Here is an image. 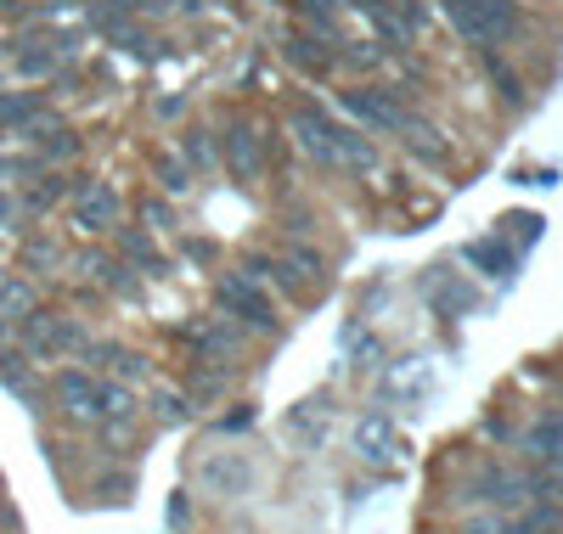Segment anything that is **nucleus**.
Wrapping results in <instances>:
<instances>
[{
  "mask_svg": "<svg viewBox=\"0 0 563 534\" xmlns=\"http://www.w3.org/2000/svg\"><path fill=\"white\" fill-rule=\"evenodd\" d=\"M52 400L68 422H102V377L97 371H85V366H68L52 377Z\"/></svg>",
  "mask_w": 563,
  "mask_h": 534,
  "instance_id": "20e7f679",
  "label": "nucleus"
},
{
  "mask_svg": "<svg viewBox=\"0 0 563 534\" xmlns=\"http://www.w3.org/2000/svg\"><path fill=\"white\" fill-rule=\"evenodd\" d=\"M23 141H29V153H34L45 169H63L68 158H79V130H68L63 119H40V124H29Z\"/></svg>",
  "mask_w": 563,
  "mask_h": 534,
  "instance_id": "1a4fd4ad",
  "label": "nucleus"
},
{
  "mask_svg": "<svg viewBox=\"0 0 563 534\" xmlns=\"http://www.w3.org/2000/svg\"><path fill=\"white\" fill-rule=\"evenodd\" d=\"M147 220L153 225H169V203H147Z\"/></svg>",
  "mask_w": 563,
  "mask_h": 534,
  "instance_id": "72a5a7b5",
  "label": "nucleus"
},
{
  "mask_svg": "<svg viewBox=\"0 0 563 534\" xmlns=\"http://www.w3.org/2000/svg\"><path fill=\"white\" fill-rule=\"evenodd\" d=\"M462 259H467V265H479L485 276H501V281L512 276V265H519V254H512L501 236H479V242H467Z\"/></svg>",
  "mask_w": 563,
  "mask_h": 534,
  "instance_id": "f3484780",
  "label": "nucleus"
},
{
  "mask_svg": "<svg viewBox=\"0 0 563 534\" xmlns=\"http://www.w3.org/2000/svg\"><path fill=\"white\" fill-rule=\"evenodd\" d=\"M400 141H406V153L417 158V164H429V169H445L451 164V141L429 124V119H417V113H406L400 119V130H395Z\"/></svg>",
  "mask_w": 563,
  "mask_h": 534,
  "instance_id": "9b49d317",
  "label": "nucleus"
},
{
  "mask_svg": "<svg viewBox=\"0 0 563 534\" xmlns=\"http://www.w3.org/2000/svg\"><path fill=\"white\" fill-rule=\"evenodd\" d=\"M79 270L97 281V287H108V293H135V276L124 270L119 254H102V248H97V254H85V259H79Z\"/></svg>",
  "mask_w": 563,
  "mask_h": 534,
  "instance_id": "6ab92c4d",
  "label": "nucleus"
},
{
  "mask_svg": "<svg viewBox=\"0 0 563 534\" xmlns=\"http://www.w3.org/2000/svg\"><path fill=\"white\" fill-rule=\"evenodd\" d=\"M186 344H192V355H198L203 366H225L231 355H238L243 332L231 326V321H214V326H192V332H186Z\"/></svg>",
  "mask_w": 563,
  "mask_h": 534,
  "instance_id": "ddd939ff",
  "label": "nucleus"
},
{
  "mask_svg": "<svg viewBox=\"0 0 563 534\" xmlns=\"http://www.w3.org/2000/svg\"><path fill=\"white\" fill-rule=\"evenodd\" d=\"M18 265H23L29 281H34V276H52V270L63 265V248H57L52 236H29V242H23V254H18Z\"/></svg>",
  "mask_w": 563,
  "mask_h": 534,
  "instance_id": "5701e85b",
  "label": "nucleus"
},
{
  "mask_svg": "<svg viewBox=\"0 0 563 534\" xmlns=\"http://www.w3.org/2000/svg\"><path fill=\"white\" fill-rule=\"evenodd\" d=\"M350 7H361V12H366V7H378V0H350Z\"/></svg>",
  "mask_w": 563,
  "mask_h": 534,
  "instance_id": "e433bc0d",
  "label": "nucleus"
},
{
  "mask_svg": "<svg viewBox=\"0 0 563 534\" xmlns=\"http://www.w3.org/2000/svg\"><path fill=\"white\" fill-rule=\"evenodd\" d=\"M18 344H23V355L29 360H68V355H79L85 344H90V332L79 326V315H68V310H29L18 326Z\"/></svg>",
  "mask_w": 563,
  "mask_h": 534,
  "instance_id": "f03ea898",
  "label": "nucleus"
},
{
  "mask_svg": "<svg viewBox=\"0 0 563 534\" xmlns=\"http://www.w3.org/2000/svg\"><path fill=\"white\" fill-rule=\"evenodd\" d=\"M299 18H305V29H316V34H327V40H333L339 0H299Z\"/></svg>",
  "mask_w": 563,
  "mask_h": 534,
  "instance_id": "c85d7f7f",
  "label": "nucleus"
},
{
  "mask_svg": "<svg viewBox=\"0 0 563 534\" xmlns=\"http://www.w3.org/2000/svg\"><path fill=\"white\" fill-rule=\"evenodd\" d=\"M434 304H440V310H474L479 299H474V287H467V281H456V276L445 281V276H440V281H434Z\"/></svg>",
  "mask_w": 563,
  "mask_h": 534,
  "instance_id": "cd10ccee",
  "label": "nucleus"
},
{
  "mask_svg": "<svg viewBox=\"0 0 563 534\" xmlns=\"http://www.w3.org/2000/svg\"><path fill=\"white\" fill-rule=\"evenodd\" d=\"M294 135H299V147H305V158H316L321 169H344V158H339V124L327 119L321 108H294Z\"/></svg>",
  "mask_w": 563,
  "mask_h": 534,
  "instance_id": "0eeeda50",
  "label": "nucleus"
},
{
  "mask_svg": "<svg viewBox=\"0 0 563 534\" xmlns=\"http://www.w3.org/2000/svg\"><path fill=\"white\" fill-rule=\"evenodd\" d=\"M198 478L209 483V490H220V496H238V490H249V478H254V472H249L243 456H225V461L209 456V461L198 467Z\"/></svg>",
  "mask_w": 563,
  "mask_h": 534,
  "instance_id": "aec40b11",
  "label": "nucleus"
},
{
  "mask_svg": "<svg viewBox=\"0 0 563 534\" xmlns=\"http://www.w3.org/2000/svg\"><path fill=\"white\" fill-rule=\"evenodd\" d=\"M265 135L254 130V124H231L225 135H220V164L238 175V180H254L260 175V164H265Z\"/></svg>",
  "mask_w": 563,
  "mask_h": 534,
  "instance_id": "9d476101",
  "label": "nucleus"
},
{
  "mask_svg": "<svg viewBox=\"0 0 563 534\" xmlns=\"http://www.w3.org/2000/svg\"><path fill=\"white\" fill-rule=\"evenodd\" d=\"M485 74H490V85H496V96H501L507 108H525V102H530V96H525V79H519V74L507 68V57L485 52Z\"/></svg>",
  "mask_w": 563,
  "mask_h": 534,
  "instance_id": "b1692460",
  "label": "nucleus"
},
{
  "mask_svg": "<svg viewBox=\"0 0 563 534\" xmlns=\"http://www.w3.org/2000/svg\"><path fill=\"white\" fill-rule=\"evenodd\" d=\"M74 191V225L79 231H113L119 225V214H124V203H119V191L108 186V180H74L68 186Z\"/></svg>",
  "mask_w": 563,
  "mask_h": 534,
  "instance_id": "423d86ee",
  "label": "nucleus"
},
{
  "mask_svg": "<svg viewBox=\"0 0 563 534\" xmlns=\"http://www.w3.org/2000/svg\"><path fill=\"white\" fill-rule=\"evenodd\" d=\"M451 29L467 40V45H479V52H496V45H507L512 34L525 29V12H519V0H440Z\"/></svg>",
  "mask_w": 563,
  "mask_h": 534,
  "instance_id": "f257e3e1",
  "label": "nucleus"
},
{
  "mask_svg": "<svg viewBox=\"0 0 563 534\" xmlns=\"http://www.w3.org/2000/svg\"><path fill=\"white\" fill-rule=\"evenodd\" d=\"M68 175L63 169H40V175H29L23 180V214H45V209H57L63 198H68Z\"/></svg>",
  "mask_w": 563,
  "mask_h": 534,
  "instance_id": "2eb2a0df",
  "label": "nucleus"
},
{
  "mask_svg": "<svg viewBox=\"0 0 563 534\" xmlns=\"http://www.w3.org/2000/svg\"><path fill=\"white\" fill-rule=\"evenodd\" d=\"M525 450L547 467V461H563V411H547L530 433H525Z\"/></svg>",
  "mask_w": 563,
  "mask_h": 534,
  "instance_id": "412c9836",
  "label": "nucleus"
},
{
  "mask_svg": "<svg viewBox=\"0 0 563 534\" xmlns=\"http://www.w3.org/2000/svg\"><path fill=\"white\" fill-rule=\"evenodd\" d=\"M186 416H192V400L164 388V394H158V422H186Z\"/></svg>",
  "mask_w": 563,
  "mask_h": 534,
  "instance_id": "2f4dec72",
  "label": "nucleus"
},
{
  "mask_svg": "<svg viewBox=\"0 0 563 534\" xmlns=\"http://www.w3.org/2000/svg\"><path fill=\"white\" fill-rule=\"evenodd\" d=\"M282 57H288L305 79H327V74L339 68V45L327 40V34H316V29H294L288 45H282Z\"/></svg>",
  "mask_w": 563,
  "mask_h": 534,
  "instance_id": "6e6552de",
  "label": "nucleus"
},
{
  "mask_svg": "<svg viewBox=\"0 0 563 534\" xmlns=\"http://www.w3.org/2000/svg\"><path fill=\"white\" fill-rule=\"evenodd\" d=\"M214 293H220V310L238 315L249 332H271V326H276V304H271V293H265L249 270H225Z\"/></svg>",
  "mask_w": 563,
  "mask_h": 534,
  "instance_id": "7ed1b4c3",
  "label": "nucleus"
},
{
  "mask_svg": "<svg viewBox=\"0 0 563 534\" xmlns=\"http://www.w3.org/2000/svg\"><path fill=\"white\" fill-rule=\"evenodd\" d=\"M119 259L141 265V270H147V276H164V254L153 248V236H147V225H124V231H119Z\"/></svg>",
  "mask_w": 563,
  "mask_h": 534,
  "instance_id": "4be33fe9",
  "label": "nucleus"
},
{
  "mask_svg": "<svg viewBox=\"0 0 563 534\" xmlns=\"http://www.w3.org/2000/svg\"><path fill=\"white\" fill-rule=\"evenodd\" d=\"M0 382L12 388V394H34V360L23 355V349H0Z\"/></svg>",
  "mask_w": 563,
  "mask_h": 534,
  "instance_id": "393cba45",
  "label": "nucleus"
},
{
  "mask_svg": "<svg viewBox=\"0 0 563 534\" xmlns=\"http://www.w3.org/2000/svg\"><path fill=\"white\" fill-rule=\"evenodd\" d=\"M355 450L366 461H389L395 456V422H389V411H366L355 422Z\"/></svg>",
  "mask_w": 563,
  "mask_h": 534,
  "instance_id": "4468645a",
  "label": "nucleus"
},
{
  "mask_svg": "<svg viewBox=\"0 0 563 534\" xmlns=\"http://www.w3.org/2000/svg\"><path fill=\"white\" fill-rule=\"evenodd\" d=\"M108 40L119 45V52H130V57H153V52H147V45H153V34L141 29V23H130V18H119V23L108 29Z\"/></svg>",
  "mask_w": 563,
  "mask_h": 534,
  "instance_id": "a878e982",
  "label": "nucleus"
},
{
  "mask_svg": "<svg viewBox=\"0 0 563 534\" xmlns=\"http://www.w3.org/2000/svg\"><path fill=\"white\" fill-rule=\"evenodd\" d=\"M474 501H485V507H519L525 501V478H512L507 467H485L479 472V483H474Z\"/></svg>",
  "mask_w": 563,
  "mask_h": 534,
  "instance_id": "dca6fc26",
  "label": "nucleus"
},
{
  "mask_svg": "<svg viewBox=\"0 0 563 534\" xmlns=\"http://www.w3.org/2000/svg\"><path fill=\"white\" fill-rule=\"evenodd\" d=\"M40 119H52L45 90H0V135H23Z\"/></svg>",
  "mask_w": 563,
  "mask_h": 534,
  "instance_id": "f8f14e48",
  "label": "nucleus"
},
{
  "mask_svg": "<svg viewBox=\"0 0 563 534\" xmlns=\"http://www.w3.org/2000/svg\"><path fill=\"white\" fill-rule=\"evenodd\" d=\"M158 186H164V191H186V186H192V169H186L175 153H164V158H158Z\"/></svg>",
  "mask_w": 563,
  "mask_h": 534,
  "instance_id": "7c9ffc66",
  "label": "nucleus"
},
{
  "mask_svg": "<svg viewBox=\"0 0 563 534\" xmlns=\"http://www.w3.org/2000/svg\"><path fill=\"white\" fill-rule=\"evenodd\" d=\"M180 147H186V158H180L186 169H192V164H198V169H209V164L220 158V147H214V135H209V130H186Z\"/></svg>",
  "mask_w": 563,
  "mask_h": 534,
  "instance_id": "bb28decb",
  "label": "nucleus"
},
{
  "mask_svg": "<svg viewBox=\"0 0 563 534\" xmlns=\"http://www.w3.org/2000/svg\"><path fill=\"white\" fill-rule=\"evenodd\" d=\"M282 259H288V265H294V270H299L305 281H316V287H321V276H327V259H321V254L310 248V242H294V248L282 254Z\"/></svg>",
  "mask_w": 563,
  "mask_h": 534,
  "instance_id": "c756f323",
  "label": "nucleus"
},
{
  "mask_svg": "<svg viewBox=\"0 0 563 534\" xmlns=\"http://www.w3.org/2000/svg\"><path fill=\"white\" fill-rule=\"evenodd\" d=\"M63 7H85V0H45L40 12H63Z\"/></svg>",
  "mask_w": 563,
  "mask_h": 534,
  "instance_id": "f704fd0d",
  "label": "nucleus"
},
{
  "mask_svg": "<svg viewBox=\"0 0 563 534\" xmlns=\"http://www.w3.org/2000/svg\"><path fill=\"white\" fill-rule=\"evenodd\" d=\"M0 74H7V40H0Z\"/></svg>",
  "mask_w": 563,
  "mask_h": 534,
  "instance_id": "c9c22d12",
  "label": "nucleus"
},
{
  "mask_svg": "<svg viewBox=\"0 0 563 534\" xmlns=\"http://www.w3.org/2000/svg\"><path fill=\"white\" fill-rule=\"evenodd\" d=\"M339 108L350 119H361L366 130H400V119H406V108L395 102V90H384V85H350V90H339Z\"/></svg>",
  "mask_w": 563,
  "mask_h": 534,
  "instance_id": "39448f33",
  "label": "nucleus"
},
{
  "mask_svg": "<svg viewBox=\"0 0 563 534\" xmlns=\"http://www.w3.org/2000/svg\"><path fill=\"white\" fill-rule=\"evenodd\" d=\"M507 225H512V236H519V242H536L547 220H541V214H525V209H519V214H507Z\"/></svg>",
  "mask_w": 563,
  "mask_h": 534,
  "instance_id": "473e14b6",
  "label": "nucleus"
},
{
  "mask_svg": "<svg viewBox=\"0 0 563 534\" xmlns=\"http://www.w3.org/2000/svg\"><path fill=\"white\" fill-rule=\"evenodd\" d=\"M34 304H40V299H34V281H29L23 270H0V321L18 326Z\"/></svg>",
  "mask_w": 563,
  "mask_h": 534,
  "instance_id": "a211bd4d",
  "label": "nucleus"
}]
</instances>
